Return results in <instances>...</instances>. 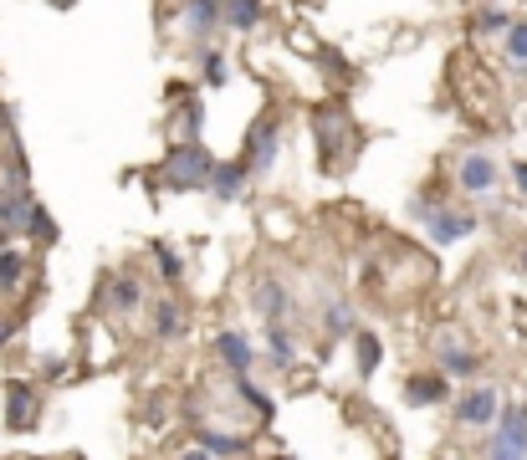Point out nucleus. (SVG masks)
Returning a JSON list of instances; mask_svg holds the SVG:
<instances>
[{"label": "nucleus", "mask_w": 527, "mask_h": 460, "mask_svg": "<svg viewBox=\"0 0 527 460\" xmlns=\"http://www.w3.org/2000/svg\"><path fill=\"white\" fill-rule=\"evenodd\" d=\"M210 169H215V159L200 144H169V154L159 164V179L169 190H210Z\"/></svg>", "instance_id": "obj_1"}, {"label": "nucleus", "mask_w": 527, "mask_h": 460, "mask_svg": "<svg viewBox=\"0 0 527 460\" xmlns=\"http://www.w3.org/2000/svg\"><path fill=\"white\" fill-rule=\"evenodd\" d=\"M481 460H527V404H502Z\"/></svg>", "instance_id": "obj_2"}, {"label": "nucleus", "mask_w": 527, "mask_h": 460, "mask_svg": "<svg viewBox=\"0 0 527 460\" xmlns=\"http://www.w3.org/2000/svg\"><path fill=\"white\" fill-rule=\"evenodd\" d=\"M41 389L31 379H6V389H0V409H6V430L16 435H31L41 425Z\"/></svg>", "instance_id": "obj_3"}, {"label": "nucleus", "mask_w": 527, "mask_h": 460, "mask_svg": "<svg viewBox=\"0 0 527 460\" xmlns=\"http://www.w3.org/2000/svg\"><path fill=\"white\" fill-rule=\"evenodd\" d=\"M277 154H282V123H277L272 113H261V118L251 123V133H246L241 164H246L251 174H267V169L277 164Z\"/></svg>", "instance_id": "obj_4"}, {"label": "nucleus", "mask_w": 527, "mask_h": 460, "mask_svg": "<svg viewBox=\"0 0 527 460\" xmlns=\"http://www.w3.org/2000/svg\"><path fill=\"white\" fill-rule=\"evenodd\" d=\"M502 414V394L492 384H471L456 394V425L461 430H492Z\"/></svg>", "instance_id": "obj_5"}, {"label": "nucleus", "mask_w": 527, "mask_h": 460, "mask_svg": "<svg viewBox=\"0 0 527 460\" xmlns=\"http://www.w3.org/2000/svg\"><path fill=\"white\" fill-rule=\"evenodd\" d=\"M246 302H251V312H256L261 322H267V328H272V322H287V317H292V307H297L282 276H256L251 292H246Z\"/></svg>", "instance_id": "obj_6"}, {"label": "nucleus", "mask_w": 527, "mask_h": 460, "mask_svg": "<svg viewBox=\"0 0 527 460\" xmlns=\"http://www.w3.org/2000/svg\"><path fill=\"white\" fill-rule=\"evenodd\" d=\"M98 307H108V312H118V317H139V312H144V282H139L134 271H113V276H103Z\"/></svg>", "instance_id": "obj_7"}, {"label": "nucleus", "mask_w": 527, "mask_h": 460, "mask_svg": "<svg viewBox=\"0 0 527 460\" xmlns=\"http://www.w3.org/2000/svg\"><path fill=\"white\" fill-rule=\"evenodd\" d=\"M210 353L221 358V368H226L231 379H251V368H256V348H251V338H246L241 328L215 333V338H210Z\"/></svg>", "instance_id": "obj_8"}, {"label": "nucleus", "mask_w": 527, "mask_h": 460, "mask_svg": "<svg viewBox=\"0 0 527 460\" xmlns=\"http://www.w3.org/2000/svg\"><path fill=\"white\" fill-rule=\"evenodd\" d=\"M425 230H430L435 246H456V241H466L471 230H476V215L471 210H456V205H435L430 220H425Z\"/></svg>", "instance_id": "obj_9"}, {"label": "nucleus", "mask_w": 527, "mask_h": 460, "mask_svg": "<svg viewBox=\"0 0 527 460\" xmlns=\"http://www.w3.org/2000/svg\"><path fill=\"white\" fill-rule=\"evenodd\" d=\"M497 179H502V169H497L492 154H461L456 159V184H461L466 195H492Z\"/></svg>", "instance_id": "obj_10"}, {"label": "nucleus", "mask_w": 527, "mask_h": 460, "mask_svg": "<svg viewBox=\"0 0 527 460\" xmlns=\"http://www.w3.org/2000/svg\"><path fill=\"white\" fill-rule=\"evenodd\" d=\"M180 26H185V31H190L200 46H210V36L226 26V0H185Z\"/></svg>", "instance_id": "obj_11"}, {"label": "nucleus", "mask_w": 527, "mask_h": 460, "mask_svg": "<svg viewBox=\"0 0 527 460\" xmlns=\"http://www.w3.org/2000/svg\"><path fill=\"white\" fill-rule=\"evenodd\" d=\"M31 210H36V200H31L26 184H16V179L0 184V230H6V236H26Z\"/></svg>", "instance_id": "obj_12"}, {"label": "nucleus", "mask_w": 527, "mask_h": 460, "mask_svg": "<svg viewBox=\"0 0 527 460\" xmlns=\"http://www.w3.org/2000/svg\"><path fill=\"white\" fill-rule=\"evenodd\" d=\"M149 328H154L159 343H180V338L190 333V312H185V302H180V297H159V302L149 307Z\"/></svg>", "instance_id": "obj_13"}, {"label": "nucleus", "mask_w": 527, "mask_h": 460, "mask_svg": "<svg viewBox=\"0 0 527 460\" xmlns=\"http://www.w3.org/2000/svg\"><path fill=\"white\" fill-rule=\"evenodd\" d=\"M435 368H441L446 379H476L481 358H476L461 338H435Z\"/></svg>", "instance_id": "obj_14"}, {"label": "nucleus", "mask_w": 527, "mask_h": 460, "mask_svg": "<svg viewBox=\"0 0 527 460\" xmlns=\"http://www.w3.org/2000/svg\"><path fill=\"white\" fill-rule=\"evenodd\" d=\"M451 399V379L435 368V374H410L405 379V404L415 409H435V404H446Z\"/></svg>", "instance_id": "obj_15"}, {"label": "nucleus", "mask_w": 527, "mask_h": 460, "mask_svg": "<svg viewBox=\"0 0 527 460\" xmlns=\"http://www.w3.org/2000/svg\"><path fill=\"white\" fill-rule=\"evenodd\" d=\"M246 184H251V169L241 159H215V169H210V195L215 200H241Z\"/></svg>", "instance_id": "obj_16"}, {"label": "nucleus", "mask_w": 527, "mask_h": 460, "mask_svg": "<svg viewBox=\"0 0 527 460\" xmlns=\"http://www.w3.org/2000/svg\"><path fill=\"white\" fill-rule=\"evenodd\" d=\"M195 445L200 450H210L215 460H241L246 450H251V435H231V430H195Z\"/></svg>", "instance_id": "obj_17"}, {"label": "nucleus", "mask_w": 527, "mask_h": 460, "mask_svg": "<svg viewBox=\"0 0 527 460\" xmlns=\"http://www.w3.org/2000/svg\"><path fill=\"white\" fill-rule=\"evenodd\" d=\"M343 133H348V118L338 108H323L318 113V154H323V169L338 164V144H343Z\"/></svg>", "instance_id": "obj_18"}, {"label": "nucleus", "mask_w": 527, "mask_h": 460, "mask_svg": "<svg viewBox=\"0 0 527 460\" xmlns=\"http://www.w3.org/2000/svg\"><path fill=\"white\" fill-rule=\"evenodd\" d=\"M323 333L338 338V343L354 338V333H359V312H354V302H348V297H328V307H323Z\"/></svg>", "instance_id": "obj_19"}, {"label": "nucleus", "mask_w": 527, "mask_h": 460, "mask_svg": "<svg viewBox=\"0 0 527 460\" xmlns=\"http://www.w3.org/2000/svg\"><path fill=\"white\" fill-rule=\"evenodd\" d=\"M267 363L277 368V374L297 368V333L287 328V322H272V328H267Z\"/></svg>", "instance_id": "obj_20"}, {"label": "nucleus", "mask_w": 527, "mask_h": 460, "mask_svg": "<svg viewBox=\"0 0 527 460\" xmlns=\"http://www.w3.org/2000/svg\"><path fill=\"white\" fill-rule=\"evenodd\" d=\"M348 343H354V374H359V379H374V368L384 363V343H379V333H354Z\"/></svg>", "instance_id": "obj_21"}, {"label": "nucleus", "mask_w": 527, "mask_h": 460, "mask_svg": "<svg viewBox=\"0 0 527 460\" xmlns=\"http://www.w3.org/2000/svg\"><path fill=\"white\" fill-rule=\"evenodd\" d=\"M21 282H26V256H21L16 246H0V292L16 297Z\"/></svg>", "instance_id": "obj_22"}, {"label": "nucleus", "mask_w": 527, "mask_h": 460, "mask_svg": "<svg viewBox=\"0 0 527 460\" xmlns=\"http://www.w3.org/2000/svg\"><path fill=\"white\" fill-rule=\"evenodd\" d=\"M226 26L231 31H256L261 26V0H226Z\"/></svg>", "instance_id": "obj_23"}, {"label": "nucleus", "mask_w": 527, "mask_h": 460, "mask_svg": "<svg viewBox=\"0 0 527 460\" xmlns=\"http://www.w3.org/2000/svg\"><path fill=\"white\" fill-rule=\"evenodd\" d=\"M195 62H200V77H205L210 87H226L231 67H226V57L215 52V46H195Z\"/></svg>", "instance_id": "obj_24"}, {"label": "nucleus", "mask_w": 527, "mask_h": 460, "mask_svg": "<svg viewBox=\"0 0 527 460\" xmlns=\"http://www.w3.org/2000/svg\"><path fill=\"white\" fill-rule=\"evenodd\" d=\"M502 52L517 72H527V21H512V31L502 36Z\"/></svg>", "instance_id": "obj_25"}, {"label": "nucleus", "mask_w": 527, "mask_h": 460, "mask_svg": "<svg viewBox=\"0 0 527 460\" xmlns=\"http://www.w3.org/2000/svg\"><path fill=\"white\" fill-rule=\"evenodd\" d=\"M154 266H159V276L174 287V282H185V256L174 251V246H154Z\"/></svg>", "instance_id": "obj_26"}, {"label": "nucleus", "mask_w": 527, "mask_h": 460, "mask_svg": "<svg viewBox=\"0 0 527 460\" xmlns=\"http://www.w3.org/2000/svg\"><path fill=\"white\" fill-rule=\"evenodd\" d=\"M231 384H236V394H241V404H251V409L261 414V425H267V420H272V414H277V404H272L267 394H261V389H256L251 379H231Z\"/></svg>", "instance_id": "obj_27"}, {"label": "nucleus", "mask_w": 527, "mask_h": 460, "mask_svg": "<svg viewBox=\"0 0 527 460\" xmlns=\"http://www.w3.org/2000/svg\"><path fill=\"white\" fill-rule=\"evenodd\" d=\"M26 236H31V241H47V246L57 241V220H52V210H47V205H36V210H31Z\"/></svg>", "instance_id": "obj_28"}, {"label": "nucleus", "mask_w": 527, "mask_h": 460, "mask_svg": "<svg viewBox=\"0 0 527 460\" xmlns=\"http://www.w3.org/2000/svg\"><path fill=\"white\" fill-rule=\"evenodd\" d=\"M476 31H487V36H497V31H502V36H507V31H512V16H507L502 6H487V11L476 16Z\"/></svg>", "instance_id": "obj_29"}, {"label": "nucleus", "mask_w": 527, "mask_h": 460, "mask_svg": "<svg viewBox=\"0 0 527 460\" xmlns=\"http://www.w3.org/2000/svg\"><path fill=\"white\" fill-rule=\"evenodd\" d=\"M180 460H215V455H210V450H200V445H190V450H185Z\"/></svg>", "instance_id": "obj_30"}, {"label": "nucleus", "mask_w": 527, "mask_h": 460, "mask_svg": "<svg viewBox=\"0 0 527 460\" xmlns=\"http://www.w3.org/2000/svg\"><path fill=\"white\" fill-rule=\"evenodd\" d=\"M512 179H517V190L527 195V164H517V169H512Z\"/></svg>", "instance_id": "obj_31"}, {"label": "nucleus", "mask_w": 527, "mask_h": 460, "mask_svg": "<svg viewBox=\"0 0 527 460\" xmlns=\"http://www.w3.org/2000/svg\"><path fill=\"white\" fill-rule=\"evenodd\" d=\"M11 338V322H0V343H6Z\"/></svg>", "instance_id": "obj_32"}, {"label": "nucleus", "mask_w": 527, "mask_h": 460, "mask_svg": "<svg viewBox=\"0 0 527 460\" xmlns=\"http://www.w3.org/2000/svg\"><path fill=\"white\" fill-rule=\"evenodd\" d=\"M47 6H57V11H67V6H72V0H47Z\"/></svg>", "instance_id": "obj_33"}, {"label": "nucleus", "mask_w": 527, "mask_h": 460, "mask_svg": "<svg viewBox=\"0 0 527 460\" xmlns=\"http://www.w3.org/2000/svg\"><path fill=\"white\" fill-rule=\"evenodd\" d=\"M522 271H527V246H522Z\"/></svg>", "instance_id": "obj_34"}, {"label": "nucleus", "mask_w": 527, "mask_h": 460, "mask_svg": "<svg viewBox=\"0 0 527 460\" xmlns=\"http://www.w3.org/2000/svg\"><path fill=\"white\" fill-rule=\"evenodd\" d=\"M267 460H292V455H267Z\"/></svg>", "instance_id": "obj_35"}]
</instances>
